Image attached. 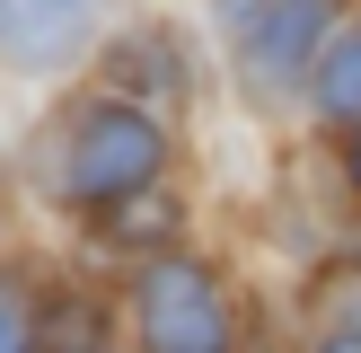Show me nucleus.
I'll list each match as a JSON object with an SVG mask.
<instances>
[{
	"label": "nucleus",
	"instance_id": "obj_1",
	"mask_svg": "<svg viewBox=\"0 0 361 353\" xmlns=\"http://www.w3.org/2000/svg\"><path fill=\"white\" fill-rule=\"evenodd\" d=\"M141 345L150 353H221L229 318L203 265H150L141 274Z\"/></svg>",
	"mask_w": 361,
	"mask_h": 353
},
{
	"label": "nucleus",
	"instance_id": "obj_2",
	"mask_svg": "<svg viewBox=\"0 0 361 353\" xmlns=\"http://www.w3.org/2000/svg\"><path fill=\"white\" fill-rule=\"evenodd\" d=\"M150 168H159V133L133 106H106V115L80 124V150L62 159V186L80 194V203H115V194H133Z\"/></svg>",
	"mask_w": 361,
	"mask_h": 353
},
{
	"label": "nucleus",
	"instance_id": "obj_3",
	"mask_svg": "<svg viewBox=\"0 0 361 353\" xmlns=\"http://www.w3.org/2000/svg\"><path fill=\"white\" fill-rule=\"evenodd\" d=\"M326 35V9H282V18H238V44H247V71L256 80H291L300 53Z\"/></svg>",
	"mask_w": 361,
	"mask_h": 353
},
{
	"label": "nucleus",
	"instance_id": "obj_4",
	"mask_svg": "<svg viewBox=\"0 0 361 353\" xmlns=\"http://www.w3.org/2000/svg\"><path fill=\"white\" fill-rule=\"evenodd\" d=\"M80 35H88V18H80V9H44V18L0 9V44H9V53H27V62H44V53H71Z\"/></svg>",
	"mask_w": 361,
	"mask_h": 353
},
{
	"label": "nucleus",
	"instance_id": "obj_5",
	"mask_svg": "<svg viewBox=\"0 0 361 353\" xmlns=\"http://www.w3.org/2000/svg\"><path fill=\"white\" fill-rule=\"evenodd\" d=\"M326 115H361V35H344V44L326 53Z\"/></svg>",
	"mask_w": 361,
	"mask_h": 353
},
{
	"label": "nucleus",
	"instance_id": "obj_6",
	"mask_svg": "<svg viewBox=\"0 0 361 353\" xmlns=\"http://www.w3.org/2000/svg\"><path fill=\"white\" fill-rule=\"evenodd\" d=\"M0 353H27V300H18V282H0Z\"/></svg>",
	"mask_w": 361,
	"mask_h": 353
},
{
	"label": "nucleus",
	"instance_id": "obj_7",
	"mask_svg": "<svg viewBox=\"0 0 361 353\" xmlns=\"http://www.w3.org/2000/svg\"><path fill=\"white\" fill-rule=\"evenodd\" d=\"M326 353H361V327L353 335H326Z\"/></svg>",
	"mask_w": 361,
	"mask_h": 353
},
{
	"label": "nucleus",
	"instance_id": "obj_8",
	"mask_svg": "<svg viewBox=\"0 0 361 353\" xmlns=\"http://www.w3.org/2000/svg\"><path fill=\"white\" fill-rule=\"evenodd\" d=\"M353 186H361V150H353Z\"/></svg>",
	"mask_w": 361,
	"mask_h": 353
}]
</instances>
